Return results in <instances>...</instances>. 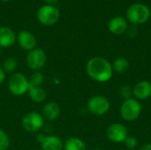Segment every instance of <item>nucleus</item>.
I'll return each mask as SVG.
<instances>
[{
	"label": "nucleus",
	"mask_w": 151,
	"mask_h": 150,
	"mask_svg": "<svg viewBox=\"0 0 151 150\" xmlns=\"http://www.w3.org/2000/svg\"><path fill=\"white\" fill-rule=\"evenodd\" d=\"M86 72L93 80L100 83L109 81L113 74L111 64L101 57L90 58L86 65Z\"/></svg>",
	"instance_id": "nucleus-1"
},
{
	"label": "nucleus",
	"mask_w": 151,
	"mask_h": 150,
	"mask_svg": "<svg viewBox=\"0 0 151 150\" xmlns=\"http://www.w3.org/2000/svg\"><path fill=\"white\" fill-rule=\"evenodd\" d=\"M150 8L142 3H135L131 4L127 10V20L133 25H141L149 20L150 18Z\"/></svg>",
	"instance_id": "nucleus-2"
},
{
	"label": "nucleus",
	"mask_w": 151,
	"mask_h": 150,
	"mask_svg": "<svg viewBox=\"0 0 151 150\" xmlns=\"http://www.w3.org/2000/svg\"><path fill=\"white\" fill-rule=\"evenodd\" d=\"M120 116L127 122L134 121L137 119L142 112V105L135 98H129L125 100L120 106Z\"/></svg>",
	"instance_id": "nucleus-3"
},
{
	"label": "nucleus",
	"mask_w": 151,
	"mask_h": 150,
	"mask_svg": "<svg viewBox=\"0 0 151 150\" xmlns=\"http://www.w3.org/2000/svg\"><path fill=\"white\" fill-rule=\"evenodd\" d=\"M36 15L39 22L46 27L55 25L60 18L59 10L56 6L50 4H44L41 6L37 11Z\"/></svg>",
	"instance_id": "nucleus-4"
},
{
	"label": "nucleus",
	"mask_w": 151,
	"mask_h": 150,
	"mask_svg": "<svg viewBox=\"0 0 151 150\" xmlns=\"http://www.w3.org/2000/svg\"><path fill=\"white\" fill-rule=\"evenodd\" d=\"M8 88L13 95H24L28 92L29 81L24 74L16 72L10 77L8 81Z\"/></svg>",
	"instance_id": "nucleus-5"
},
{
	"label": "nucleus",
	"mask_w": 151,
	"mask_h": 150,
	"mask_svg": "<svg viewBox=\"0 0 151 150\" xmlns=\"http://www.w3.org/2000/svg\"><path fill=\"white\" fill-rule=\"evenodd\" d=\"M21 125L23 128L30 133L38 132L41 130L44 125L43 117L35 111H31L26 113L21 120Z\"/></svg>",
	"instance_id": "nucleus-6"
},
{
	"label": "nucleus",
	"mask_w": 151,
	"mask_h": 150,
	"mask_svg": "<svg viewBox=\"0 0 151 150\" xmlns=\"http://www.w3.org/2000/svg\"><path fill=\"white\" fill-rule=\"evenodd\" d=\"M87 107L92 114L96 116H103L109 111L111 108V103L107 98L96 95L88 99Z\"/></svg>",
	"instance_id": "nucleus-7"
},
{
	"label": "nucleus",
	"mask_w": 151,
	"mask_h": 150,
	"mask_svg": "<svg viewBox=\"0 0 151 150\" xmlns=\"http://www.w3.org/2000/svg\"><path fill=\"white\" fill-rule=\"evenodd\" d=\"M47 57L43 50L35 48L30 51H28V54L26 57L27 65L31 70H40L46 64Z\"/></svg>",
	"instance_id": "nucleus-8"
},
{
	"label": "nucleus",
	"mask_w": 151,
	"mask_h": 150,
	"mask_svg": "<svg viewBox=\"0 0 151 150\" xmlns=\"http://www.w3.org/2000/svg\"><path fill=\"white\" fill-rule=\"evenodd\" d=\"M106 136L108 140L113 143H122L128 136V131L124 125L120 123H113L108 126Z\"/></svg>",
	"instance_id": "nucleus-9"
},
{
	"label": "nucleus",
	"mask_w": 151,
	"mask_h": 150,
	"mask_svg": "<svg viewBox=\"0 0 151 150\" xmlns=\"http://www.w3.org/2000/svg\"><path fill=\"white\" fill-rule=\"evenodd\" d=\"M17 42L21 49L27 51L35 49L36 46L35 36L27 30H21L19 32L17 35Z\"/></svg>",
	"instance_id": "nucleus-10"
},
{
	"label": "nucleus",
	"mask_w": 151,
	"mask_h": 150,
	"mask_svg": "<svg viewBox=\"0 0 151 150\" xmlns=\"http://www.w3.org/2000/svg\"><path fill=\"white\" fill-rule=\"evenodd\" d=\"M133 95L138 101L150 98L151 96V83L148 80L138 82L133 89Z\"/></svg>",
	"instance_id": "nucleus-11"
},
{
	"label": "nucleus",
	"mask_w": 151,
	"mask_h": 150,
	"mask_svg": "<svg viewBox=\"0 0 151 150\" xmlns=\"http://www.w3.org/2000/svg\"><path fill=\"white\" fill-rule=\"evenodd\" d=\"M128 27V23L126 18L121 16H117L112 18L109 24L108 28L113 34H122Z\"/></svg>",
	"instance_id": "nucleus-12"
},
{
	"label": "nucleus",
	"mask_w": 151,
	"mask_h": 150,
	"mask_svg": "<svg viewBox=\"0 0 151 150\" xmlns=\"http://www.w3.org/2000/svg\"><path fill=\"white\" fill-rule=\"evenodd\" d=\"M42 150H63L64 143L58 136H45L40 141Z\"/></svg>",
	"instance_id": "nucleus-13"
},
{
	"label": "nucleus",
	"mask_w": 151,
	"mask_h": 150,
	"mask_svg": "<svg viewBox=\"0 0 151 150\" xmlns=\"http://www.w3.org/2000/svg\"><path fill=\"white\" fill-rule=\"evenodd\" d=\"M17 41L15 33L7 27H0V47L9 48Z\"/></svg>",
	"instance_id": "nucleus-14"
},
{
	"label": "nucleus",
	"mask_w": 151,
	"mask_h": 150,
	"mask_svg": "<svg viewBox=\"0 0 151 150\" xmlns=\"http://www.w3.org/2000/svg\"><path fill=\"white\" fill-rule=\"evenodd\" d=\"M42 112V116L43 117V118L49 121H54L60 115V107L57 103L50 102L43 106Z\"/></svg>",
	"instance_id": "nucleus-15"
},
{
	"label": "nucleus",
	"mask_w": 151,
	"mask_h": 150,
	"mask_svg": "<svg viewBox=\"0 0 151 150\" xmlns=\"http://www.w3.org/2000/svg\"><path fill=\"white\" fill-rule=\"evenodd\" d=\"M28 95L35 103H42L47 96L46 91L41 87H29Z\"/></svg>",
	"instance_id": "nucleus-16"
},
{
	"label": "nucleus",
	"mask_w": 151,
	"mask_h": 150,
	"mask_svg": "<svg viewBox=\"0 0 151 150\" xmlns=\"http://www.w3.org/2000/svg\"><path fill=\"white\" fill-rule=\"evenodd\" d=\"M85 142L76 137L69 138L64 143V150H86Z\"/></svg>",
	"instance_id": "nucleus-17"
},
{
	"label": "nucleus",
	"mask_w": 151,
	"mask_h": 150,
	"mask_svg": "<svg viewBox=\"0 0 151 150\" xmlns=\"http://www.w3.org/2000/svg\"><path fill=\"white\" fill-rule=\"evenodd\" d=\"M112 65V69L114 72H116L117 73H119V74H123L128 70L129 62L125 57H119L114 61L113 65Z\"/></svg>",
	"instance_id": "nucleus-18"
},
{
	"label": "nucleus",
	"mask_w": 151,
	"mask_h": 150,
	"mask_svg": "<svg viewBox=\"0 0 151 150\" xmlns=\"http://www.w3.org/2000/svg\"><path fill=\"white\" fill-rule=\"evenodd\" d=\"M44 80V76L42 72H35L30 79L28 80L29 81V87H41Z\"/></svg>",
	"instance_id": "nucleus-19"
},
{
	"label": "nucleus",
	"mask_w": 151,
	"mask_h": 150,
	"mask_svg": "<svg viewBox=\"0 0 151 150\" xmlns=\"http://www.w3.org/2000/svg\"><path fill=\"white\" fill-rule=\"evenodd\" d=\"M18 66V63L15 58L13 57H9L6 58L4 63H3V70L6 72H13Z\"/></svg>",
	"instance_id": "nucleus-20"
},
{
	"label": "nucleus",
	"mask_w": 151,
	"mask_h": 150,
	"mask_svg": "<svg viewBox=\"0 0 151 150\" xmlns=\"http://www.w3.org/2000/svg\"><path fill=\"white\" fill-rule=\"evenodd\" d=\"M10 147V139L8 135L0 129V150H7Z\"/></svg>",
	"instance_id": "nucleus-21"
},
{
	"label": "nucleus",
	"mask_w": 151,
	"mask_h": 150,
	"mask_svg": "<svg viewBox=\"0 0 151 150\" xmlns=\"http://www.w3.org/2000/svg\"><path fill=\"white\" fill-rule=\"evenodd\" d=\"M119 94L120 96L124 99V100H127L129 98H132V95H133V88L129 86V85H123L120 88L119 90Z\"/></svg>",
	"instance_id": "nucleus-22"
},
{
	"label": "nucleus",
	"mask_w": 151,
	"mask_h": 150,
	"mask_svg": "<svg viewBox=\"0 0 151 150\" xmlns=\"http://www.w3.org/2000/svg\"><path fill=\"white\" fill-rule=\"evenodd\" d=\"M124 143L128 149H134L138 145V140L134 136H127Z\"/></svg>",
	"instance_id": "nucleus-23"
},
{
	"label": "nucleus",
	"mask_w": 151,
	"mask_h": 150,
	"mask_svg": "<svg viewBox=\"0 0 151 150\" xmlns=\"http://www.w3.org/2000/svg\"><path fill=\"white\" fill-rule=\"evenodd\" d=\"M126 32L127 33V35H128L129 37H134V36L137 34L138 30H137L135 25H132L130 27H127V29Z\"/></svg>",
	"instance_id": "nucleus-24"
},
{
	"label": "nucleus",
	"mask_w": 151,
	"mask_h": 150,
	"mask_svg": "<svg viewBox=\"0 0 151 150\" xmlns=\"http://www.w3.org/2000/svg\"><path fill=\"white\" fill-rule=\"evenodd\" d=\"M5 80V72L3 70L2 67H0V84H2Z\"/></svg>",
	"instance_id": "nucleus-25"
},
{
	"label": "nucleus",
	"mask_w": 151,
	"mask_h": 150,
	"mask_svg": "<svg viewBox=\"0 0 151 150\" xmlns=\"http://www.w3.org/2000/svg\"><path fill=\"white\" fill-rule=\"evenodd\" d=\"M139 150H151V144L150 143H145L139 149Z\"/></svg>",
	"instance_id": "nucleus-26"
},
{
	"label": "nucleus",
	"mask_w": 151,
	"mask_h": 150,
	"mask_svg": "<svg viewBox=\"0 0 151 150\" xmlns=\"http://www.w3.org/2000/svg\"><path fill=\"white\" fill-rule=\"evenodd\" d=\"M44 2L46 3V4L54 5L55 4H57L58 2V0H44Z\"/></svg>",
	"instance_id": "nucleus-27"
},
{
	"label": "nucleus",
	"mask_w": 151,
	"mask_h": 150,
	"mask_svg": "<svg viewBox=\"0 0 151 150\" xmlns=\"http://www.w3.org/2000/svg\"><path fill=\"white\" fill-rule=\"evenodd\" d=\"M1 2H9V1H11V0H0Z\"/></svg>",
	"instance_id": "nucleus-28"
},
{
	"label": "nucleus",
	"mask_w": 151,
	"mask_h": 150,
	"mask_svg": "<svg viewBox=\"0 0 151 150\" xmlns=\"http://www.w3.org/2000/svg\"><path fill=\"white\" fill-rule=\"evenodd\" d=\"M91 150H101V149H91Z\"/></svg>",
	"instance_id": "nucleus-29"
}]
</instances>
